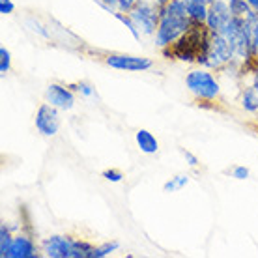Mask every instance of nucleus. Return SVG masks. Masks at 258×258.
<instances>
[{
    "label": "nucleus",
    "instance_id": "1",
    "mask_svg": "<svg viewBox=\"0 0 258 258\" xmlns=\"http://www.w3.org/2000/svg\"><path fill=\"white\" fill-rule=\"evenodd\" d=\"M212 34L213 32L206 26V23H195L193 21V25L187 32L181 34L172 45L163 49V54L168 58L181 60V62H199L204 66L208 58Z\"/></svg>",
    "mask_w": 258,
    "mask_h": 258
},
{
    "label": "nucleus",
    "instance_id": "2",
    "mask_svg": "<svg viewBox=\"0 0 258 258\" xmlns=\"http://www.w3.org/2000/svg\"><path fill=\"white\" fill-rule=\"evenodd\" d=\"M191 25H193V21L189 17L185 2L183 0H168L161 8L159 26L154 34L155 45L161 47V49L172 45L181 34L187 32Z\"/></svg>",
    "mask_w": 258,
    "mask_h": 258
},
{
    "label": "nucleus",
    "instance_id": "3",
    "mask_svg": "<svg viewBox=\"0 0 258 258\" xmlns=\"http://www.w3.org/2000/svg\"><path fill=\"white\" fill-rule=\"evenodd\" d=\"M219 34H223L228 39L236 58H239L241 62H247L249 58L254 56V49H252V25L245 17L232 15V19L226 23L225 28Z\"/></svg>",
    "mask_w": 258,
    "mask_h": 258
},
{
    "label": "nucleus",
    "instance_id": "4",
    "mask_svg": "<svg viewBox=\"0 0 258 258\" xmlns=\"http://www.w3.org/2000/svg\"><path fill=\"white\" fill-rule=\"evenodd\" d=\"M185 86L199 101H213L221 94L219 81L208 70L189 71L187 77H185Z\"/></svg>",
    "mask_w": 258,
    "mask_h": 258
},
{
    "label": "nucleus",
    "instance_id": "5",
    "mask_svg": "<svg viewBox=\"0 0 258 258\" xmlns=\"http://www.w3.org/2000/svg\"><path fill=\"white\" fill-rule=\"evenodd\" d=\"M129 15L144 36H154L157 26H159V19H161V8L152 0H141L129 12Z\"/></svg>",
    "mask_w": 258,
    "mask_h": 258
},
{
    "label": "nucleus",
    "instance_id": "6",
    "mask_svg": "<svg viewBox=\"0 0 258 258\" xmlns=\"http://www.w3.org/2000/svg\"><path fill=\"white\" fill-rule=\"evenodd\" d=\"M236 58L232 47L228 43V39L219 32L212 34V41H210V49H208L206 68L210 70H223L226 66H230Z\"/></svg>",
    "mask_w": 258,
    "mask_h": 258
},
{
    "label": "nucleus",
    "instance_id": "7",
    "mask_svg": "<svg viewBox=\"0 0 258 258\" xmlns=\"http://www.w3.org/2000/svg\"><path fill=\"white\" fill-rule=\"evenodd\" d=\"M77 239L70 236H49L41 241V251L49 258H75Z\"/></svg>",
    "mask_w": 258,
    "mask_h": 258
},
{
    "label": "nucleus",
    "instance_id": "8",
    "mask_svg": "<svg viewBox=\"0 0 258 258\" xmlns=\"http://www.w3.org/2000/svg\"><path fill=\"white\" fill-rule=\"evenodd\" d=\"M56 107H52L51 103L39 105V109L36 110V129L43 137H54L60 129V118Z\"/></svg>",
    "mask_w": 258,
    "mask_h": 258
},
{
    "label": "nucleus",
    "instance_id": "9",
    "mask_svg": "<svg viewBox=\"0 0 258 258\" xmlns=\"http://www.w3.org/2000/svg\"><path fill=\"white\" fill-rule=\"evenodd\" d=\"M47 103L56 107L60 110H71L75 105V94L71 90V86H64L58 83H51L45 90Z\"/></svg>",
    "mask_w": 258,
    "mask_h": 258
},
{
    "label": "nucleus",
    "instance_id": "10",
    "mask_svg": "<svg viewBox=\"0 0 258 258\" xmlns=\"http://www.w3.org/2000/svg\"><path fill=\"white\" fill-rule=\"evenodd\" d=\"M107 66L114 68V70L122 71H146L150 70L154 62L144 56H133V54H109L105 58Z\"/></svg>",
    "mask_w": 258,
    "mask_h": 258
},
{
    "label": "nucleus",
    "instance_id": "11",
    "mask_svg": "<svg viewBox=\"0 0 258 258\" xmlns=\"http://www.w3.org/2000/svg\"><path fill=\"white\" fill-rule=\"evenodd\" d=\"M232 19V13L228 8V0H213L208 10L206 26L212 32H221L228 21Z\"/></svg>",
    "mask_w": 258,
    "mask_h": 258
},
{
    "label": "nucleus",
    "instance_id": "12",
    "mask_svg": "<svg viewBox=\"0 0 258 258\" xmlns=\"http://www.w3.org/2000/svg\"><path fill=\"white\" fill-rule=\"evenodd\" d=\"M38 256V247L25 234L13 236L12 247H10V256L8 258H36Z\"/></svg>",
    "mask_w": 258,
    "mask_h": 258
},
{
    "label": "nucleus",
    "instance_id": "13",
    "mask_svg": "<svg viewBox=\"0 0 258 258\" xmlns=\"http://www.w3.org/2000/svg\"><path fill=\"white\" fill-rule=\"evenodd\" d=\"M135 141L142 154H157V150H159V142H157L154 133H150L148 129H139L135 133Z\"/></svg>",
    "mask_w": 258,
    "mask_h": 258
},
{
    "label": "nucleus",
    "instance_id": "14",
    "mask_svg": "<svg viewBox=\"0 0 258 258\" xmlns=\"http://www.w3.org/2000/svg\"><path fill=\"white\" fill-rule=\"evenodd\" d=\"M183 2H185V8H187L191 21H195V23H206L208 10H210V4H208L206 0H183Z\"/></svg>",
    "mask_w": 258,
    "mask_h": 258
},
{
    "label": "nucleus",
    "instance_id": "15",
    "mask_svg": "<svg viewBox=\"0 0 258 258\" xmlns=\"http://www.w3.org/2000/svg\"><path fill=\"white\" fill-rule=\"evenodd\" d=\"M241 107L247 110V112H252L256 114L258 112V92L254 90V86H247L241 92Z\"/></svg>",
    "mask_w": 258,
    "mask_h": 258
},
{
    "label": "nucleus",
    "instance_id": "16",
    "mask_svg": "<svg viewBox=\"0 0 258 258\" xmlns=\"http://www.w3.org/2000/svg\"><path fill=\"white\" fill-rule=\"evenodd\" d=\"M12 241H13V236H12V232H10V226H8L6 223H2V226H0V256L2 258L10 256Z\"/></svg>",
    "mask_w": 258,
    "mask_h": 258
},
{
    "label": "nucleus",
    "instance_id": "17",
    "mask_svg": "<svg viewBox=\"0 0 258 258\" xmlns=\"http://www.w3.org/2000/svg\"><path fill=\"white\" fill-rule=\"evenodd\" d=\"M112 15H114V17H116V19L120 21V23H123V25H125V28H127L129 32H131V36H133V38H135V39H141V34L142 32L139 30V26L135 25V21L131 19V15H129V13L114 12Z\"/></svg>",
    "mask_w": 258,
    "mask_h": 258
},
{
    "label": "nucleus",
    "instance_id": "18",
    "mask_svg": "<svg viewBox=\"0 0 258 258\" xmlns=\"http://www.w3.org/2000/svg\"><path fill=\"white\" fill-rule=\"evenodd\" d=\"M118 247H120V243H118V241H107V243H103V245L94 247V251H92L90 258H105V256H109V254H112V252L118 251Z\"/></svg>",
    "mask_w": 258,
    "mask_h": 258
},
{
    "label": "nucleus",
    "instance_id": "19",
    "mask_svg": "<svg viewBox=\"0 0 258 258\" xmlns=\"http://www.w3.org/2000/svg\"><path fill=\"white\" fill-rule=\"evenodd\" d=\"M187 183H189V176L187 174H178V176H174V178H170V180L163 185V189H165L167 193H174V191H180V189H183Z\"/></svg>",
    "mask_w": 258,
    "mask_h": 258
},
{
    "label": "nucleus",
    "instance_id": "20",
    "mask_svg": "<svg viewBox=\"0 0 258 258\" xmlns=\"http://www.w3.org/2000/svg\"><path fill=\"white\" fill-rule=\"evenodd\" d=\"M228 8H230V13L236 17H245L252 10L247 0H228Z\"/></svg>",
    "mask_w": 258,
    "mask_h": 258
},
{
    "label": "nucleus",
    "instance_id": "21",
    "mask_svg": "<svg viewBox=\"0 0 258 258\" xmlns=\"http://www.w3.org/2000/svg\"><path fill=\"white\" fill-rule=\"evenodd\" d=\"M12 68V52L8 51L6 47H0V73L6 75L8 71Z\"/></svg>",
    "mask_w": 258,
    "mask_h": 258
},
{
    "label": "nucleus",
    "instance_id": "22",
    "mask_svg": "<svg viewBox=\"0 0 258 258\" xmlns=\"http://www.w3.org/2000/svg\"><path fill=\"white\" fill-rule=\"evenodd\" d=\"M26 26H30V30H32L34 34H38V36H41V38H51V34H49V30H47L45 26L41 25L39 21H36L34 17H30V19L25 21Z\"/></svg>",
    "mask_w": 258,
    "mask_h": 258
},
{
    "label": "nucleus",
    "instance_id": "23",
    "mask_svg": "<svg viewBox=\"0 0 258 258\" xmlns=\"http://www.w3.org/2000/svg\"><path fill=\"white\" fill-rule=\"evenodd\" d=\"M71 88L73 90H77L81 96H84V97H94L96 96V88L92 86V84H88V83H77V84H71Z\"/></svg>",
    "mask_w": 258,
    "mask_h": 258
},
{
    "label": "nucleus",
    "instance_id": "24",
    "mask_svg": "<svg viewBox=\"0 0 258 258\" xmlns=\"http://www.w3.org/2000/svg\"><path fill=\"white\" fill-rule=\"evenodd\" d=\"M141 0H118V12L129 13Z\"/></svg>",
    "mask_w": 258,
    "mask_h": 258
},
{
    "label": "nucleus",
    "instance_id": "25",
    "mask_svg": "<svg viewBox=\"0 0 258 258\" xmlns=\"http://www.w3.org/2000/svg\"><path fill=\"white\" fill-rule=\"evenodd\" d=\"M103 178H105V180L118 183V181L123 180V174L120 172V170H114V168H110V170H105V172H103Z\"/></svg>",
    "mask_w": 258,
    "mask_h": 258
},
{
    "label": "nucleus",
    "instance_id": "26",
    "mask_svg": "<svg viewBox=\"0 0 258 258\" xmlns=\"http://www.w3.org/2000/svg\"><path fill=\"white\" fill-rule=\"evenodd\" d=\"M96 2L103 8V10H107L109 13L118 12V0H96Z\"/></svg>",
    "mask_w": 258,
    "mask_h": 258
},
{
    "label": "nucleus",
    "instance_id": "27",
    "mask_svg": "<svg viewBox=\"0 0 258 258\" xmlns=\"http://www.w3.org/2000/svg\"><path fill=\"white\" fill-rule=\"evenodd\" d=\"M232 178H236V180H247V178H249V168L241 167V165L234 167L232 168Z\"/></svg>",
    "mask_w": 258,
    "mask_h": 258
},
{
    "label": "nucleus",
    "instance_id": "28",
    "mask_svg": "<svg viewBox=\"0 0 258 258\" xmlns=\"http://www.w3.org/2000/svg\"><path fill=\"white\" fill-rule=\"evenodd\" d=\"M13 12H15V4L12 0H0V13L2 15H10Z\"/></svg>",
    "mask_w": 258,
    "mask_h": 258
},
{
    "label": "nucleus",
    "instance_id": "29",
    "mask_svg": "<svg viewBox=\"0 0 258 258\" xmlns=\"http://www.w3.org/2000/svg\"><path fill=\"white\" fill-rule=\"evenodd\" d=\"M181 154H183L185 163H187L189 167H199V159H197V155H193L191 152H187V150H181Z\"/></svg>",
    "mask_w": 258,
    "mask_h": 258
},
{
    "label": "nucleus",
    "instance_id": "30",
    "mask_svg": "<svg viewBox=\"0 0 258 258\" xmlns=\"http://www.w3.org/2000/svg\"><path fill=\"white\" fill-rule=\"evenodd\" d=\"M247 2H249V6H251L254 12H258V0H247Z\"/></svg>",
    "mask_w": 258,
    "mask_h": 258
},
{
    "label": "nucleus",
    "instance_id": "31",
    "mask_svg": "<svg viewBox=\"0 0 258 258\" xmlns=\"http://www.w3.org/2000/svg\"><path fill=\"white\" fill-rule=\"evenodd\" d=\"M252 86H254V90L258 92V73H254V79H252Z\"/></svg>",
    "mask_w": 258,
    "mask_h": 258
},
{
    "label": "nucleus",
    "instance_id": "32",
    "mask_svg": "<svg viewBox=\"0 0 258 258\" xmlns=\"http://www.w3.org/2000/svg\"><path fill=\"white\" fill-rule=\"evenodd\" d=\"M155 2H157V6H159V8H163L168 2V0H155Z\"/></svg>",
    "mask_w": 258,
    "mask_h": 258
},
{
    "label": "nucleus",
    "instance_id": "33",
    "mask_svg": "<svg viewBox=\"0 0 258 258\" xmlns=\"http://www.w3.org/2000/svg\"><path fill=\"white\" fill-rule=\"evenodd\" d=\"M256 116H258V112H256Z\"/></svg>",
    "mask_w": 258,
    "mask_h": 258
}]
</instances>
